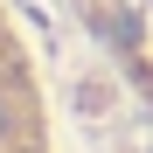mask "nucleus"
I'll use <instances>...</instances> for the list:
<instances>
[{"label": "nucleus", "instance_id": "f257e3e1", "mask_svg": "<svg viewBox=\"0 0 153 153\" xmlns=\"http://www.w3.org/2000/svg\"><path fill=\"white\" fill-rule=\"evenodd\" d=\"M0 153H49L42 97H35V76H28V56H21L7 7H0Z\"/></svg>", "mask_w": 153, "mask_h": 153}]
</instances>
